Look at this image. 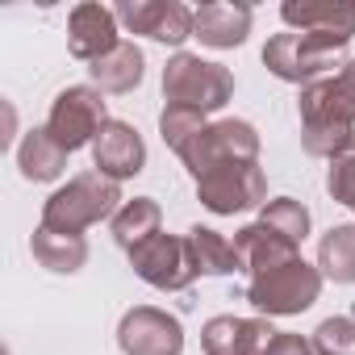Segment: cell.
I'll return each mask as SVG.
<instances>
[{
  "label": "cell",
  "instance_id": "cell-22",
  "mask_svg": "<svg viewBox=\"0 0 355 355\" xmlns=\"http://www.w3.org/2000/svg\"><path fill=\"white\" fill-rule=\"evenodd\" d=\"M159 222H163L159 201H150V197H134V201H125V205L117 209V218H113V239H117L125 251H134L138 243H146V239L159 234Z\"/></svg>",
  "mask_w": 355,
  "mask_h": 355
},
{
  "label": "cell",
  "instance_id": "cell-15",
  "mask_svg": "<svg viewBox=\"0 0 355 355\" xmlns=\"http://www.w3.org/2000/svg\"><path fill=\"white\" fill-rule=\"evenodd\" d=\"M251 34V9L247 5H230V0H214V5L197 9V26L193 38H201L214 51H234L243 46Z\"/></svg>",
  "mask_w": 355,
  "mask_h": 355
},
{
  "label": "cell",
  "instance_id": "cell-11",
  "mask_svg": "<svg viewBox=\"0 0 355 355\" xmlns=\"http://www.w3.org/2000/svg\"><path fill=\"white\" fill-rule=\"evenodd\" d=\"M121 355H180L184 351V326L155 305H134L117 326Z\"/></svg>",
  "mask_w": 355,
  "mask_h": 355
},
{
  "label": "cell",
  "instance_id": "cell-14",
  "mask_svg": "<svg viewBox=\"0 0 355 355\" xmlns=\"http://www.w3.org/2000/svg\"><path fill=\"white\" fill-rule=\"evenodd\" d=\"M280 17L297 34H334V38H355V5L351 0H284Z\"/></svg>",
  "mask_w": 355,
  "mask_h": 355
},
{
  "label": "cell",
  "instance_id": "cell-26",
  "mask_svg": "<svg viewBox=\"0 0 355 355\" xmlns=\"http://www.w3.org/2000/svg\"><path fill=\"white\" fill-rule=\"evenodd\" d=\"M318 355H355V318H326L313 330Z\"/></svg>",
  "mask_w": 355,
  "mask_h": 355
},
{
  "label": "cell",
  "instance_id": "cell-4",
  "mask_svg": "<svg viewBox=\"0 0 355 355\" xmlns=\"http://www.w3.org/2000/svg\"><path fill=\"white\" fill-rule=\"evenodd\" d=\"M234 96V76L222 63H209L201 55L175 51L163 67V101L167 105H184L197 113H218Z\"/></svg>",
  "mask_w": 355,
  "mask_h": 355
},
{
  "label": "cell",
  "instance_id": "cell-10",
  "mask_svg": "<svg viewBox=\"0 0 355 355\" xmlns=\"http://www.w3.org/2000/svg\"><path fill=\"white\" fill-rule=\"evenodd\" d=\"M113 13L130 34L167 42V46H184L197 26V13L189 5H180V0H121Z\"/></svg>",
  "mask_w": 355,
  "mask_h": 355
},
{
  "label": "cell",
  "instance_id": "cell-17",
  "mask_svg": "<svg viewBox=\"0 0 355 355\" xmlns=\"http://www.w3.org/2000/svg\"><path fill=\"white\" fill-rule=\"evenodd\" d=\"M234 247H239L243 268H247L251 276H259V272H268V268H280V263H288V259H297V243L280 239V234L268 230L263 222L243 226V230L234 234Z\"/></svg>",
  "mask_w": 355,
  "mask_h": 355
},
{
  "label": "cell",
  "instance_id": "cell-24",
  "mask_svg": "<svg viewBox=\"0 0 355 355\" xmlns=\"http://www.w3.org/2000/svg\"><path fill=\"white\" fill-rule=\"evenodd\" d=\"M209 121H205V113H197V109H184V105H167L163 113H159V134H163V142L180 155L201 130H205Z\"/></svg>",
  "mask_w": 355,
  "mask_h": 355
},
{
  "label": "cell",
  "instance_id": "cell-18",
  "mask_svg": "<svg viewBox=\"0 0 355 355\" xmlns=\"http://www.w3.org/2000/svg\"><path fill=\"white\" fill-rule=\"evenodd\" d=\"M142 71H146V59H142V51L134 46V42H117L105 59H96V63H88V76H92V84L101 88V92H134L138 84H142Z\"/></svg>",
  "mask_w": 355,
  "mask_h": 355
},
{
  "label": "cell",
  "instance_id": "cell-1",
  "mask_svg": "<svg viewBox=\"0 0 355 355\" xmlns=\"http://www.w3.org/2000/svg\"><path fill=\"white\" fill-rule=\"evenodd\" d=\"M301 142L318 159H338L355 142V59L338 76H326L301 88Z\"/></svg>",
  "mask_w": 355,
  "mask_h": 355
},
{
  "label": "cell",
  "instance_id": "cell-5",
  "mask_svg": "<svg viewBox=\"0 0 355 355\" xmlns=\"http://www.w3.org/2000/svg\"><path fill=\"white\" fill-rule=\"evenodd\" d=\"M318 293H322V272H318V263H305L301 255L251 276V284H247V301L268 318L305 313L318 301Z\"/></svg>",
  "mask_w": 355,
  "mask_h": 355
},
{
  "label": "cell",
  "instance_id": "cell-7",
  "mask_svg": "<svg viewBox=\"0 0 355 355\" xmlns=\"http://www.w3.org/2000/svg\"><path fill=\"white\" fill-rule=\"evenodd\" d=\"M197 197L209 214L234 218L255 205H268V175L259 163H222L197 180Z\"/></svg>",
  "mask_w": 355,
  "mask_h": 355
},
{
  "label": "cell",
  "instance_id": "cell-23",
  "mask_svg": "<svg viewBox=\"0 0 355 355\" xmlns=\"http://www.w3.org/2000/svg\"><path fill=\"white\" fill-rule=\"evenodd\" d=\"M259 222H263L268 230H276L280 239L297 243V247L309 239V209H305L301 201H293V197H276V201H268V205L259 209Z\"/></svg>",
  "mask_w": 355,
  "mask_h": 355
},
{
  "label": "cell",
  "instance_id": "cell-27",
  "mask_svg": "<svg viewBox=\"0 0 355 355\" xmlns=\"http://www.w3.org/2000/svg\"><path fill=\"white\" fill-rule=\"evenodd\" d=\"M326 189H330V197H334L338 205H347V209L355 214V142H351L338 159H330Z\"/></svg>",
  "mask_w": 355,
  "mask_h": 355
},
{
  "label": "cell",
  "instance_id": "cell-13",
  "mask_svg": "<svg viewBox=\"0 0 355 355\" xmlns=\"http://www.w3.org/2000/svg\"><path fill=\"white\" fill-rule=\"evenodd\" d=\"M117 13L96 5V0H84V5L71 9L67 17V51L84 63H96L105 59L113 46H117Z\"/></svg>",
  "mask_w": 355,
  "mask_h": 355
},
{
  "label": "cell",
  "instance_id": "cell-3",
  "mask_svg": "<svg viewBox=\"0 0 355 355\" xmlns=\"http://www.w3.org/2000/svg\"><path fill=\"white\" fill-rule=\"evenodd\" d=\"M343 51H347V38H334V34H297V30H288V34L268 38L263 63H268V71H272L276 80L309 88V84L326 80L330 67L343 63Z\"/></svg>",
  "mask_w": 355,
  "mask_h": 355
},
{
  "label": "cell",
  "instance_id": "cell-21",
  "mask_svg": "<svg viewBox=\"0 0 355 355\" xmlns=\"http://www.w3.org/2000/svg\"><path fill=\"white\" fill-rule=\"evenodd\" d=\"M318 272L334 284H355V226H330L318 243Z\"/></svg>",
  "mask_w": 355,
  "mask_h": 355
},
{
  "label": "cell",
  "instance_id": "cell-9",
  "mask_svg": "<svg viewBox=\"0 0 355 355\" xmlns=\"http://www.w3.org/2000/svg\"><path fill=\"white\" fill-rule=\"evenodd\" d=\"M130 268L138 272V280H146L150 288H163V293H180L197 280L189 239H175V234H155V239L138 243L130 251Z\"/></svg>",
  "mask_w": 355,
  "mask_h": 355
},
{
  "label": "cell",
  "instance_id": "cell-2",
  "mask_svg": "<svg viewBox=\"0 0 355 355\" xmlns=\"http://www.w3.org/2000/svg\"><path fill=\"white\" fill-rule=\"evenodd\" d=\"M117 209H121V184L101 171H84L46 197L38 226H46L55 234H84L96 222H113Z\"/></svg>",
  "mask_w": 355,
  "mask_h": 355
},
{
  "label": "cell",
  "instance_id": "cell-25",
  "mask_svg": "<svg viewBox=\"0 0 355 355\" xmlns=\"http://www.w3.org/2000/svg\"><path fill=\"white\" fill-rule=\"evenodd\" d=\"M243 322H247V318H234V313L209 318L205 330H201L205 355H239V351H243Z\"/></svg>",
  "mask_w": 355,
  "mask_h": 355
},
{
  "label": "cell",
  "instance_id": "cell-29",
  "mask_svg": "<svg viewBox=\"0 0 355 355\" xmlns=\"http://www.w3.org/2000/svg\"><path fill=\"white\" fill-rule=\"evenodd\" d=\"M268 355H318V351H313L309 338H301V334H284V330H280Z\"/></svg>",
  "mask_w": 355,
  "mask_h": 355
},
{
  "label": "cell",
  "instance_id": "cell-19",
  "mask_svg": "<svg viewBox=\"0 0 355 355\" xmlns=\"http://www.w3.org/2000/svg\"><path fill=\"white\" fill-rule=\"evenodd\" d=\"M184 239H189V255L197 263V276H234V272H247L234 239H226V234H218L209 226H193Z\"/></svg>",
  "mask_w": 355,
  "mask_h": 355
},
{
  "label": "cell",
  "instance_id": "cell-20",
  "mask_svg": "<svg viewBox=\"0 0 355 355\" xmlns=\"http://www.w3.org/2000/svg\"><path fill=\"white\" fill-rule=\"evenodd\" d=\"M30 251H34V259H38L46 272H59V276H71V272H80V268L88 263V243H84V234H55V230H46V226L34 230Z\"/></svg>",
  "mask_w": 355,
  "mask_h": 355
},
{
  "label": "cell",
  "instance_id": "cell-12",
  "mask_svg": "<svg viewBox=\"0 0 355 355\" xmlns=\"http://www.w3.org/2000/svg\"><path fill=\"white\" fill-rule=\"evenodd\" d=\"M92 167L109 180H130L146 167V142L130 121H109L92 142Z\"/></svg>",
  "mask_w": 355,
  "mask_h": 355
},
{
  "label": "cell",
  "instance_id": "cell-28",
  "mask_svg": "<svg viewBox=\"0 0 355 355\" xmlns=\"http://www.w3.org/2000/svg\"><path fill=\"white\" fill-rule=\"evenodd\" d=\"M276 326L268 322V318H247L243 322V351L239 355H268L272 351V343H276Z\"/></svg>",
  "mask_w": 355,
  "mask_h": 355
},
{
  "label": "cell",
  "instance_id": "cell-6",
  "mask_svg": "<svg viewBox=\"0 0 355 355\" xmlns=\"http://www.w3.org/2000/svg\"><path fill=\"white\" fill-rule=\"evenodd\" d=\"M184 167L193 171V180H201L205 171L222 167V163H259V134L251 121H239V117H226V121H214L205 125L184 150H180Z\"/></svg>",
  "mask_w": 355,
  "mask_h": 355
},
{
  "label": "cell",
  "instance_id": "cell-16",
  "mask_svg": "<svg viewBox=\"0 0 355 355\" xmlns=\"http://www.w3.org/2000/svg\"><path fill=\"white\" fill-rule=\"evenodd\" d=\"M17 167L30 184H51L67 171V150L55 142V134L46 125H34L17 146Z\"/></svg>",
  "mask_w": 355,
  "mask_h": 355
},
{
  "label": "cell",
  "instance_id": "cell-8",
  "mask_svg": "<svg viewBox=\"0 0 355 355\" xmlns=\"http://www.w3.org/2000/svg\"><path fill=\"white\" fill-rule=\"evenodd\" d=\"M109 125L105 117V96L101 88H88V84H76V88H63L51 105V117H46V130L55 134V142L71 155L80 146H92L96 134Z\"/></svg>",
  "mask_w": 355,
  "mask_h": 355
}]
</instances>
